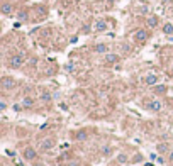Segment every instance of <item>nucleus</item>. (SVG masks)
Wrapping results in <instances>:
<instances>
[{"instance_id": "nucleus-1", "label": "nucleus", "mask_w": 173, "mask_h": 166, "mask_svg": "<svg viewBox=\"0 0 173 166\" xmlns=\"http://www.w3.org/2000/svg\"><path fill=\"white\" fill-rule=\"evenodd\" d=\"M15 86H17V81H15V78L12 76H2L0 78V88L2 90H14Z\"/></svg>"}, {"instance_id": "nucleus-6", "label": "nucleus", "mask_w": 173, "mask_h": 166, "mask_svg": "<svg viewBox=\"0 0 173 166\" xmlns=\"http://www.w3.org/2000/svg\"><path fill=\"white\" fill-rule=\"evenodd\" d=\"M54 144H56V141H54L53 137L43 139L41 141V149H43V151H51V149L54 148Z\"/></svg>"}, {"instance_id": "nucleus-18", "label": "nucleus", "mask_w": 173, "mask_h": 166, "mask_svg": "<svg viewBox=\"0 0 173 166\" xmlns=\"http://www.w3.org/2000/svg\"><path fill=\"white\" fill-rule=\"evenodd\" d=\"M117 161H119L121 164H126L129 161V156L126 154V153H119V154H117Z\"/></svg>"}, {"instance_id": "nucleus-5", "label": "nucleus", "mask_w": 173, "mask_h": 166, "mask_svg": "<svg viewBox=\"0 0 173 166\" xmlns=\"http://www.w3.org/2000/svg\"><path fill=\"white\" fill-rule=\"evenodd\" d=\"M146 107H148V110H151V112H159L163 109V103H161V100H149L146 103Z\"/></svg>"}, {"instance_id": "nucleus-19", "label": "nucleus", "mask_w": 173, "mask_h": 166, "mask_svg": "<svg viewBox=\"0 0 173 166\" xmlns=\"http://www.w3.org/2000/svg\"><path fill=\"white\" fill-rule=\"evenodd\" d=\"M100 151H102L104 156H111V154H112V148H111V146H102V149H100Z\"/></svg>"}, {"instance_id": "nucleus-21", "label": "nucleus", "mask_w": 173, "mask_h": 166, "mask_svg": "<svg viewBox=\"0 0 173 166\" xmlns=\"http://www.w3.org/2000/svg\"><path fill=\"white\" fill-rule=\"evenodd\" d=\"M19 19H20V20H26V19H27V12H26V10H20V12H19Z\"/></svg>"}, {"instance_id": "nucleus-22", "label": "nucleus", "mask_w": 173, "mask_h": 166, "mask_svg": "<svg viewBox=\"0 0 173 166\" xmlns=\"http://www.w3.org/2000/svg\"><path fill=\"white\" fill-rule=\"evenodd\" d=\"M7 107H9V105H7L5 100H0V112H3V110L7 109Z\"/></svg>"}, {"instance_id": "nucleus-15", "label": "nucleus", "mask_w": 173, "mask_h": 166, "mask_svg": "<svg viewBox=\"0 0 173 166\" xmlns=\"http://www.w3.org/2000/svg\"><path fill=\"white\" fill-rule=\"evenodd\" d=\"M148 27H151V29L158 27V17L156 15H149L148 17Z\"/></svg>"}, {"instance_id": "nucleus-3", "label": "nucleus", "mask_w": 173, "mask_h": 166, "mask_svg": "<svg viewBox=\"0 0 173 166\" xmlns=\"http://www.w3.org/2000/svg\"><path fill=\"white\" fill-rule=\"evenodd\" d=\"M22 156H24V159L26 161H36L37 159V151L32 146H27V148H24V151H22Z\"/></svg>"}, {"instance_id": "nucleus-9", "label": "nucleus", "mask_w": 173, "mask_h": 166, "mask_svg": "<svg viewBox=\"0 0 173 166\" xmlns=\"http://www.w3.org/2000/svg\"><path fill=\"white\" fill-rule=\"evenodd\" d=\"M119 61V54H116V53H105V63L107 65H114Z\"/></svg>"}, {"instance_id": "nucleus-24", "label": "nucleus", "mask_w": 173, "mask_h": 166, "mask_svg": "<svg viewBox=\"0 0 173 166\" xmlns=\"http://www.w3.org/2000/svg\"><path fill=\"white\" fill-rule=\"evenodd\" d=\"M168 159H170V161H173V151L170 153V156H168Z\"/></svg>"}, {"instance_id": "nucleus-13", "label": "nucleus", "mask_w": 173, "mask_h": 166, "mask_svg": "<svg viewBox=\"0 0 173 166\" xmlns=\"http://www.w3.org/2000/svg\"><path fill=\"white\" fill-rule=\"evenodd\" d=\"M153 92H154V95H165L168 92V86L166 85H156L153 88Z\"/></svg>"}, {"instance_id": "nucleus-2", "label": "nucleus", "mask_w": 173, "mask_h": 166, "mask_svg": "<svg viewBox=\"0 0 173 166\" xmlns=\"http://www.w3.org/2000/svg\"><path fill=\"white\" fill-rule=\"evenodd\" d=\"M22 65H24V56H22V54H14V56H10V60H9V68L19 70Z\"/></svg>"}, {"instance_id": "nucleus-12", "label": "nucleus", "mask_w": 173, "mask_h": 166, "mask_svg": "<svg viewBox=\"0 0 173 166\" xmlns=\"http://www.w3.org/2000/svg\"><path fill=\"white\" fill-rule=\"evenodd\" d=\"M94 51L99 53V54H105V53H107V44H104V43L95 44V46H94Z\"/></svg>"}, {"instance_id": "nucleus-8", "label": "nucleus", "mask_w": 173, "mask_h": 166, "mask_svg": "<svg viewBox=\"0 0 173 166\" xmlns=\"http://www.w3.org/2000/svg\"><path fill=\"white\" fill-rule=\"evenodd\" d=\"M20 105H22L24 109H32V107L36 105V100H34L32 97H29V95H27V97L22 98V103H20Z\"/></svg>"}, {"instance_id": "nucleus-7", "label": "nucleus", "mask_w": 173, "mask_h": 166, "mask_svg": "<svg viewBox=\"0 0 173 166\" xmlns=\"http://www.w3.org/2000/svg\"><path fill=\"white\" fill-rule=\"evenodd\" d=\"M143 81H144L146 85H149V86H154L156 83H158V76L153 75V73H149V75H146V76L143 78Z\"/></svg>"}, {"instance_id": "nucleus-23", "label": "nucleus", "mask_w": 173, "mask_h": 166, "mask_svg": "<svg viewBox=\"0 0 173 166\" xmlns=\"http://www.w3.org/2000/svg\"><path fill=\"white\" fill-rule=\"evenodd\" d=\"M32 166H46V164L43 163V161H37L36 159V161H32Z\"/></svg>"}, {"instance_id": "nucleus-16", "label": "nucleus", "mask_w": 173, "mask_h": 166, "mask_svg": "<svg viewBox=\"0 0 173 166\" xmlns=\"http://www.w3.org/2000/svg\"><path fill=\"white\" fill-rule=\"evenodd\" d=\"M39 98L43 102H51L53 100V95L48 92V90H43V92H41V95H39Z\"/></svg>"}, {"instance_id": "nucleus-25", "label": "nucleus", "mask_w": 173, "mask_h": 166, "mask_svg": "<svg viewBox=\"0 0 173 166\" xmlns=\"http://www.w3.org/2000/svg\"><path fill=\"white\" fill-rule=\"evenodd\" d=\"M171 0H161V3H170Z\"/></svg>"}, {"instance_id": "nucleus-14", "label": "nucleus", "mask_w": 173, "mask_h": 166, "mask_svg": "<svg viewBox=\"0 0 173 166\" xmlns=\"http://www.w3.org/2000/svg\"><path fill=\"white\" fill-rule=\"evenodd\" d=\"M161 31H163V32H165V34H166V36H171V34H173V24H171V22H166V24H163Z\"/></svg>"}, {"instance_id": "nucleus-17", "label": "nucleus", "mask_w": 173, "mask_h": 166, "mask_svg": "<svg viewBox=\"0 0 173 166\" xmlns=\"http://www.w3.org/2000/svg\"><path fill=\"white\" fill-rule=\"evenodd\" d=\"M105 29H107V22H105V20H97L95 22V31L102 32V31H105Z\"/></svg>"}, {"instance_id": "nucleus-10", "label": "nucleus", "mask_w": 173, "mask_h": 166, "mask_svg": "<svg viewBox=\"0 0 173 166\" xmlns=\"http://www.w3.org/2000/svg\"><path fill=\"white\" fill-rule=\"evenodd\" d=\"M87 139H88V132H87L85 129L75 132V141H78V143H83V141H87Z\"/></svg>"}, {"instance_id": "nucleus-11", "label": "nucleus", "mask_w": 173, "mask_h": 166, "mask_svg": "<svg viewBox=\"0 0 173 166\" xmlns=\"http://www.w3.org/2000/svg\"><path fill=\"white\" fill-rule=\"evenodd\" d=\"M0 12H2V14H5V15H10L12 12H14V5H12V3H2V5H0Z\"/></svg>"}, {"instance_id": "nucleus-20", "label": "nucleus", "mask_w": 173, "mask_h": 166, "mask_svg": "<svg viewBox=\"0 0 173 166\" xmlns=\"http://www.w3.org/2000/svg\"><path fill=\"white\" fill-rule=\"evenodd\" d=\"M158 151L161 153V154H163V153H166L168 151V144H158Z\"/></svg>"}, {"instance_id": "nucleus-26", "label": "nucleus", "mask_w": 173, "mask_h": 166, "mask_svg": "<svg viewBox=\"0 0 173 166\" xmlns=\"http://www.w3.org/2000/svg\"><path fill=\"white\" fill-rule=\"evenodd\" d=\"M0 31H2V24H0Z\"/></svg>"}, {"instance_id": "nucleus-4", "label": "nucleus", "mask_w": 173, "mask_h": 166, "mask_svg": "<svg viewBox=\"0 0 173 166\" xmlns=\"http://www.w3.org/2000/svg\"><path fill=\"white\" fill-rule=\"evenodd\" d=\"M148 37H149V34H148L146 29H138V31L134 32V41H136L138 44H144L148 41Z\"/></svg>"}]
</instances>
